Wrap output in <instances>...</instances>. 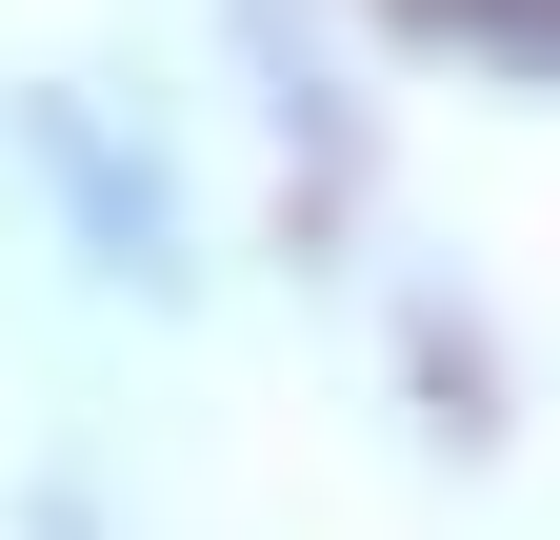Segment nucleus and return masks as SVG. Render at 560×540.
Masks as SVG:
<instances>
[{"instance_id": "obj_1", "label": "nucleus", "mask_w": 560, "mask_h": 540, "mask_svg": "<svg viewBox=\"0 0 560 540\" xmlns=\"http://www.w3.org/2000/svg\"><path fill=\"white\" fill-rule=\"evenodd\" d=\"M40 180H60V221H81L101 281H180V180H161V161H120V141H81V120H40Z\"/></svg>"}]
</instances>
